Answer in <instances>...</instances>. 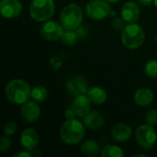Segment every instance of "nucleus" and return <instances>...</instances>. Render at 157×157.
I'll use <instances>...</instances> for the list:
<instances>
[{
	"mask_svg": "<svg viewBox=\"0 0 157 157\" xmlns=\"http://www.w3.org/2000/svg\"><path fill=\"white\" fill-rule=\"evenodd\" d=\"M141 11L139 6L132 1L126 2L121 8V17L122 18L129 23H134L138 20Z\"/></svg>",
	"mask_w": 157,
	"mask_h": 157,
	"instance_id": "nucleus-14",
	"label": "nucleus"
},
{
	"mask_svg": "<svg viewBox=\"0 0 157 157\" xmlns=\"http://www.w3.org/2000/svg\"><path fill=\"white\" fill-rule=\"evenodd\" d=\"M0 10L5 18H15L20 15L22 4L18 0H2L0 3Z\"/></svg>",
	"mask_w": 157,
	"mask_h": 157,
	"instance_id": "nucleus-10",
	"label": "nucleus"
},
{
	"mask_svg": "<svg viewBox=\"0 0 157 157\" xmlns=\"http://www.w3.org/2000/svg\"><path fill=\"white\" fill-rule=\"evenodd\" d=\"M90 108H91V100L89 99L88 96L86 94L75 97L71 106V109L75 111V115L79 118H84L86 114H88L90 112Z\"/></svg>",
	"mask_w": 157,
	"mask_h": 157,
	"instance_id": "nucleus-12",
	"label": "nucleus"
},
{
	"mask_svg": "<svg viewBox=\"0 0 157 157\" xmlns=\"http://www.w3.org/2000/svg\"><path fill=\"white\" fill-rule=\"evenodd\" d=\"M112 137L116 142L124 143L132 137V129L129 125L119 123L112 129Z\"/></svg>",
	"mask_w": 157,
	"mask_h": 157,
	"instance_id": "nucleus-15",
	"label": "nucleus"
},
{
	"mask_svg": "<svg viewBox=\"0 0 157 157\" xmlns=\"http://www.w3.org/2000/svg\"><path fill=\"white\" fill-rule=\"evenodd\" d=\"M17 130V126L15 122H7L6 123L5 125V128H4V134L6 135V136H11L13 135Z\"/></svg>",
	"mask_w": 157,
	"mask_h": 157,
	"instance_id": "nucleus-26",
	"label": "nucleus"
},
{
	"mask_svg": "<svg viewBox=\"0 0 157 157\" xmlns=\"http://www.w3.org/2000/svg\"><path fill=\"white\" fill-rule=\"evenodd\" d=\"M75 116L76 115H75V111L72 109H67L65 111V118H66V120H74Z\"/></svg>",
	"mask_w": 157,
	"mask_h": 157,
	"instance_id": "nucleus-28",
	"label": "nucleus"
},
{
	"mask_svg": "<svg viewBox=\"0 0 157 157\" xmlns=\"http://www.w3.org/2000/svg\"><path fill=\"white\" fill-rule=\"evenodd\" d=\"M20 115L26 122L33 123L37 121L40 118V108L38 106L36 101H28L22 105Z\"/></svg>",
	"mask_w": 157,
	"mask_h": 157,
	"instance_id": "nucleus-11",
	"label": "nucleus"
},
{
	"mask_svg": "<svg viewBox=\"0 0 157 157\" xmlns=\"http://www.w3.org/2000/svg\"><path fill=\"white\" fill-rule=\"evenodd\" d=\"M124 155H125L121 150V148L113 144L105 146L100 152L101 157H123Z\"/></svg>",
	"mask_w": 157,
	"mask_h": 157,
	"instance_id": "nucleus-21",
	"label": "nucleus"
},
{
	"mask_svg": "<svg viewBox=\"0 0 157 157\" xmlns=\"http://www.w3.org/2000/svg\"><path fill=\"white\" fill-rule=\"evenodd\" d=\"M144 71L150 78H157V60H150L147 62Z\"/></svg>",
	"mask_w": 157,
	"mask_h": 157,
	"instance_id": "nucleus-23",
	"label": "nucleus"
},
{
	"mask_svg": "<svg viewBox=\"0 0 157 157\" xmlns=\"http://www.w3.org/2000/svg\"><path fill=\"white\" fill-rule=\"evenodd\" d=\"M153 3L155 4V6L157 7V0H154V1H153Z\"/></svg>",
	"mask_w": 157,
	"mask_h": 157,
	"instance_id": "nucleus-33",
	"label": "nucleus"
},
{
	"mask_svg": "<svg viewBox=\"0 0 157 157\" xmlns=\"http://www.w3.org/2000/svg\"><path fill=\"white\" fill-rule=\"evenodd\" d=\"M5 95L8 101L17 105H23L31 98V87L22 79H13L5 87Z\"/></svg>",
	"mask_w": 157,
	"mask_h": 157,
	"instance_id": "nucleus-1",
	"label": "nucleus"
},
{
	"mask_svg": "<svg viewBox=\"0 0 157 157\" xmlns=\"http://www.w3.org/2000/svg\"><path fill=\"white\" fill-rule=\"evenodd\" d=\"M105 122V119L98 111H91L84 117V124L90 130L100 129Z\"/></svg>",
	"mask_w": 157,
	"mask_h": 157,
	"instance_id": "nucleus-16",
	"label": "nucleus"
},
{
	"mask_svg": "<svg viewBox=\"0 0 157 157\" xmlns=\"http://www.w3.org/2000/svg\"><path fill=\"white\" fill-rule=\"evenodd\" d=\"M134 156H146L145 155H143V154H138V155H135Z\"/></svg>",
	"mask_w": 157,
	"mask_h": 157,
	"instance_id": "nucleus-32",
	"label": "nucleus"
},
{
	"mask_svg": "<svg viewBox=\"0 0 157 157\" xmlns=\"http://www.w3.org/2000/svg\"><path fill=\"white\" fill-rule=\"evenodd\" d=\"M85 126L77 120H67L60 129V136L63 143L69 145L79 144L85 136Z\"/></svg>",
	"mask_w": 157,
	"mask_h": 157,
	"instance_id": "nucleus-2",
	"label": "nucleus"
},
{
	"mask_svg": "<svg viewBox=\"0 0 157 157\" xmlns=\"http://www.w3.org/2000/svg\"><path fill=\"white\" fill-rule=\"evenodd\" d=\"M111 7L107 0H91L86 6V13L91 19L100 20L107 17Z\"/></svg>",
	"mask_w": 157,
	"mask_h": 157,
	"instance_id": "nucleus-7",
	"label": "nucleus"
},
{
	"mask_svg": "<svg viewBox=\"0 0 157 157\" xmlns=\"http://www.w3.org/2000/svg\"><path fill=\"white\" fill-rule=\"evenodd\" d=\"M11 147V140L9 139V136L4 135L0 139V153L5 154L6 153Z\"/></svg>",
	"mask_w": 157,
	"mask_h": 157,
	"instance_id": "nucleus-24",
	"label": "nucleus"
},
{
	"mask_svg": "<svg viewBox=\"0 0 157 157\" xmlns=\"http://www.w3.org/2000/svg\"><path fill=\"white\" fill-rule=\"evenodd\" d=\"M154 100V93L149 88H140L134 94V101L140 107H146Z\"/></svg>",
	"mask_w": 157,
	"mask_h": 157,
	"instance_id": "nucleus-17",
	"label": "nucleus"
},
{
	"mask_svg": "<svg viewBox=\"0 0 157 157\" xmlns=\"http://www.w3.org/2000/svg\"><path fill=\"white\" fill-rule=\"evenodd\" d=\"M86 95L88 96L91 102H93L95 104H98V105H101V104L105 103L107 98H108L107 92L103 88L98 87V86L90 87L88 89Z\"/></svg>",
	"mask_w": 157,
	"mask_h": 157,
	"instance_id": "nucleus-18",
	"label": "nucleus"
},
{
	"mask_svg": "<svg viewBox=\"0 0 157 157\" xmlns=\"http://www.w3.org/2000/svg\"><path fill=\"white\" fill-rule=\"evenodd\" d=\"M55 5L53 0H33L29 6V15L38 22L49 20L54 14Z\"/></svg>",
	"mask_w": 157,
	"mask_h": 157,
	"instance_id": "nucleus-5",
	"label": "nucleus"
},
{
	"mask_svg": "<svg viewBox=\"0 0 157 157\" xmlns=\"http://www.w3.org/2000/svg\"><path fill=\"white\" fill-rule=\"evenodd\" d=\"M80 150L86 156H96L100 155L101 152L99 144L94 140H88L84 142L81 144Z\"/></svg>",
	"mask_w": 157,
	"mask_h": 157,
	"instance_id": "nucleus-19",
	"label": "nucleus"
},
{
	"mask_svg": "<svg viewBox=\"0 0 157 157\" xmlns=\"http://www.w3.org/2000/svg\"><path fill=\"white\" fill-rule=\"evenodd\" d=\"M49 96L48 89L43 86H37L31 89V98L36 102H43Z\"/></svg>",
	"mask_w": 157,
	"mask_h": 157,
	"instance_id": "nucleus-20",
	"label": "nucleus"
},
{
	"mask_svg": "<svg viewBox=\"0 0 157 157\" xmlns=\"http://www.w3.org/2000/svg\"><path fill=\"white\" fill-rule=\"evenodd\" d=\"M60 21L64 29H77L83 21L82 8L75 4L65 6L61 12Z\"/></svg>",
	"mask_w": 157,
	"mask_h": 157,
	"instance_id": "nucleus-4",
	"label": "nucleus"
},
{
	"mask_svg": "<svg viewBox=\"0 0 157 157\" xmlns=\"http://www.w3.org/2000/svg\"><path fill=\"white\" fill-rule=\"evenodd\" d=\"M145 34L144 29L134 23H130L122 30L121 41L122 44L129 50H135L141 47L144 41Z\"/></svg>",
	"mask_w": 157,
	"mask_h": 157,
	"instance_id": "nucleus-3",
	"label": "nucleus"
},
{
	"mask_svg": "<svg viewBox=\"0 0 157 157\" xmlns=\"http://www.w3.org/2000/svg\"><path fill=\"white\" fill-rule=\"evenodd\" d=\"M155 40H156V42H157V33H156V36H155Z\"/></svg>",
	"mask_w": 157,
	"mask_h": 157,
	"instance_id": "nucleus-34",
	"label": "nucleus"
},
{
	"mask_svg": "<svg viewBox=\"0 0 157 157\" xmlns=\"http://www.w3.org/2000/svg\"><path fill=\"white\" fill-rule=\"evenodd\" d=\"M31 155L29 152H18L17 154H14L13 157H30Z\"/></svg>",
	"mask_w": 157,
	"mask_h": 157,
	"instance_id": "nucleus-29",
	"label": "nucleus"
},
{
	"mask_svg": "<svg viewBox=\"0 0 157 157\" xmlns=\"http://www.w3.org/2000/svg\"><path fill=\"white\" fill-rule=\"evenodd\" d=\"M138 1L143 6H149V5H151L153 3L154 0H138Z\"/></svg>",
	"mask_w": 157,
	"mask_h": 157,
	"instance_id": "nucleus-30",
	"label": "nucleus"
},
{
	"mask_svg": "<svg viewBox=\"0 0 157 157\" xmlns=\"http://www.w3.org/2000/svg\"><path fill=\"white\" fill-rule=\"evenodd\" d=\"M63 27L61 23L54 21V20H49L46 21L44 24L41 25L40 32V35L47 40L55 41L59 39H61L63 33Z\"/></svg>",
	"mask_w": 157,
	"mask_h": 157,
	"instance_id": "nucleus-8",
	"label": "nucleus"
},
{
	"mask_svg": "<svg viewBox=\"0 0 157 157\" xmlns=\"http://www.w3.org/2000/svg\"><path fill=\"white\" fill-rule=\"evenodd\" d=\"M109 3H117V2H119V1H121V0H107Z\"/></svg>",
	"mask_w": 157,
	"mask_h": 157,
	"instance_id": "nucleus-31",
	"label": "nucleus"
},
{
	"mask_svg": "<svg viewBox=\"0 0 157 157\" xmlns=\"http://www.w3.org/2000/svg\"><path fill=\"white\" fill-rule=\"evenodd\" d=\"M124 21L125 20L123 18L121 19V17H115L111 21V26L116 30H123L124 28L126 27L125 24H124Z\"/></svg>",
	"mask_w": 157,
	"mask_h": 157,
	"instance_id": "nucleus-27",
	"label": "nucleus"
},
{
	"mask_svg": "<svg viewBox=\"0 0 157 157\" xmlns=\"http://www.w3.org/2000/svg\"><path fill=\"white\" fill-rule=\"evenodd\" d=\"M145 121L149 125H156L157 124V109H151L147 112L145 116Z\"/></svg>",
	"mask_w": 157,
	"mask_h": 157,
	"instance_id": "nucleus-25",
	"label": "nucleus"
},
{
	"mask_svg": "<svg viewBox=\"0 0 157 157\" xmlns=\"http://www.w3.org/2000/svg\"><path fill=\"white\" fill-rule=\"evenodd\" d=\"M78 38L79 35L77 31H75V29H65L61 37V40L67 46H73L77 42Z\"/></svg>",
	"mask_w": 157,
	"mask_h": 157,
	"instance_id": "nucleus-22",
	"label": "nucleus"
},
{
	"mask_svg": "<svg viewBox=\"0 0 157 157\" xmlns=\"http://www.w3.org/2000/svg\"><path fill=\"white\" fill-rule=\"evenodd\" d=\"M20 144L27 151L34 150L39 144V135L31 128L24 130L20 135Z\"/></svg>",
	"mask_w": 157,
	"mask_h": 157,
	"instance_id": "nucleus-13",
	"label": "nucleus"
},
{
	"mask_svg": "<svg viewBox=\"0 0 157 157\" xmlns=\"http://www.w3.org/2000/svg\"><path fill=\"white\" fill-rule=\"evenodd\" d=\"M66 89L71 96L77 97L79 95L87 93L89 88L88 83L84 77L80 75H75L66 82Z\"/></svg>",
	"mask_w": 157,
	"mask_h": 157,
	"instance_id": "nucleus-9",
	"label": "nucleus"
},
{
	"mask_svg": "<svg viewBox=\"0 0 157 157\" xmlns=\"http://www.w3.org/2000/svg\"><path fill=\"white\" fill-rule=\"evenodd\" d=\"M135 137L138 144L144 149H152L157 141V134L152 125L143 124L136 129Z\"/></svg>",
	"mask_w": 157,
	"mask_h": 157,
	"instance_id": "nucleus-6",
	"label": "nucleus"
}]
</instances>
